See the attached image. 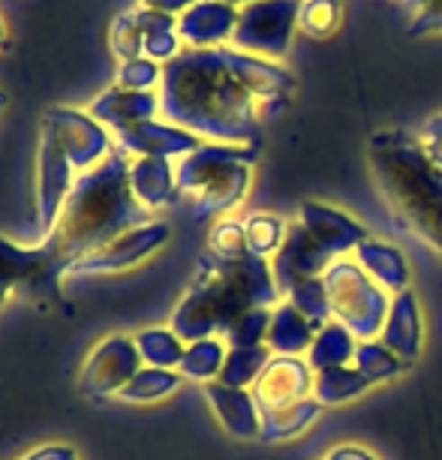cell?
Here are the masks:
<instances>
[{
  "instance_id": "1",
  "label": "cell",
  "mask_w": 442,
  "mask_h": 460,
  "mask_svg": "<svg viewBox=\"0 0 442 460\" xmlns=\"http://www.w3.org/2000/svg\"><path fill=\"white\" fill-rule=\"evenodd\" d=\"M160 109L169 124L220 145L256 147L265 124L286 111L295 75L277 60L232 46L184 49L163 64Z\"/></svg>"
},
{
  "instance_id": "2",
  "label": "cell",
  "mask_w": 442,
  "mask_h": 460,
  "mask_svg": "<svg viewBox=\"0 0 442 460\" xmlns=\"http://www.w3.org/2000/svg\"><path fill=\"white\" fill-rule=\"evenodd\" d=\"M145 217L147 208L129 187V160L120 151H111L73 184L55 229L42 244L55 253L66 274L79 256L142 226Z\"/></svg>"
},
{
  "instance_id": "3",
  "label": "cell",
  "mask_w": 442,
  "mask_h": 460,
  "mask_svg": "<svg viewBox=\"0 0 442 460\" xmlns=\"http://www.w3.org/2000/svg\"><path fill=\"white\" fill-rule=\"evenodd\" d=\"M283 301L277 289L271 259L244 253L238 259L202 256L193 286L172 314V332L184 343L226 334L247 310L277 307Z\"/></svg>"
},
{
  "instance_id": "4",
  "label": "cell",
  "mask_w": 442,
  "mask_h": 460,
  "mask_svg": "<svg viewBox=\"0 0 442 460\" xmlns=\"http://www.w3.org/2000/svg\"><path fill=\"white\" fill-rule=\"evenodd\" d=\"M367 163L388 205L442 253V172L424 157L410 129H379L367 142Z\"/></svg>"
},
{
  "instance_id": "5",
  "label": "cell",
  "mask_w": 442,
  "mask_h": 460,
  "mask_svg": "<svg viewBox=\"0 0 442 460\" xmlns=\"http://www.w3.org/2000/svg\"><path fill=\"white\" fill-rule=\"evenodd\" d=\"M256 147L247 145H199L193 154L181 157L175 169L178 196L193 211V220L226 214L238 208L253 184Z\"/></svg>"
},
{
  "instance_id": "6",
  "label": "cell",
  "mask_w": 442,
  "mask_h": 460,
  "mask_svg": "<svg viewBox=\"0 0 442 460\" xmlns=\"http://www.w3.org/2000/svg\"><path fill=\"white\" fill-rule=\"evenodd\" d=\"M332 319L355 341H379L392 307V295L376 286L355 259H337L323 274Z\"/></svg>"
},
{
  "instance_id": "7",
  "label": "cell",
  "mask_w": 442,
  "mask_h": 460,
  "mask_svg": "<svg viewBox=\"0 0 442 460\" xmlns=\"http://www.w3.org/2000/svg\"><path fill=\"white\" fill-rule=\"evenodd\" d=\"M298 6L301 0H256L241 6L232 49L280 64L289 55L292 37L298 31Z\"/></svg>"
},
{
  "instance_id": "8",
  "label": "cell",
  "mask_w": 442,
  "mask_h": 460,
  "mask_svg": "<svg viewBox=\"0 0 442 460\" xmlns=\"http://www.w3.org/2000/svg\"><path fill=\"white\" fill-rule=\"evenodd\" d=\"M73 163L66 160L64 147L57 136L42 124V142H40V190H37V217H33V232L37 238L51 235L60 208H64L69 190H73Z\"/></svg>"
},
{
  "instance_id": "9",
  "label": "cell",
  "mask_w": 442,
  "mask_h": 460,
  "mask_svg": "<svg viewBox=\"0 0 442 460\" xmlns=\"http://www.w3.org/2000/svg\"><path fill=\"white\" fill-rule=\"evenodd\" d=\"M60 274H64V268L46 244L19 247L13 241L0 238V304L13 292L46 295V289L55 286Z\"/></svg>"
},
{
  "instance_id": "10",
  "label": "cell",
  "mask_w": 442,
  "mask_h": 460,
  "mask_svg": "<svg viewBox=\"0 0 442 460\" xmlns=\"http://www.w3.org/2000/svg\"><path fill=\"white\" fill-rule=\"evenodd\" d=\"M169 241V226L166 223H142L136 229L124 232V235L106 241V244L93 247L91 253H84L66 268V274H102V271H120L136 262H142L145 256H151L154 250L163 247Z\"/></svg>"
},
{
  "instance_id": "11",
  "label": "cell",
  "mask_w": 442,
  "mask_h": 460,
  "mask_svg": "<svg viewBox=\"0 0 442 460\" xmlns=\"http://www.w3.org/2000/svg\"><path fill=\"white\" fill-rule=\"evenodd\" d=\"M334 262L337 259L310 235L305 226L295 220V223H289V232H286L280 253L271 259V271H274L277 289H280V295L286 298L295 286L323 277Z\"/></svg>"
},
{
  "instance_id": "12",
  "label": "cell",
  "mask_w": 442,
  "mask_h": 460,
  "mask_svg": "<svg viewBox=\"0 0 442 460\" xmlns=\"http://www.w3.org/2000/svg\"><path fill=\"white\" fill-rule=\"evenodd\" d=\"M51 133L57 136L60 147H64L66 160L75 169L97 166L111 154V142L100 120H93L88 111L79 109H51L46 120H42Z\"/></svg>"
},
{
  "instance_id": "13",
  "label": "cell",
  "mask_w": 442,
  "mask_h": 460,
  "mask_svg": "<svg viewBox=\"0 0 442 460\" xmlns=\"http://www.w3.org/2000/svg\"><path fill=\"white\" fill-rule=\"evenodd\" d=\"M314 379L316 370L310 367L307 358H298V355H274L268 361V367L262 370V376L253 382L250 394H253L259 412L280 410V406L314 397Z\"/></svg>"
},
{
  "instance_id": "14",
  "label": "cell",
  "mask_w": 442,
  "mask_h": 460,
  "mask_svg": "<svg viewBox=\"0 0 442 460\" xmlns=\"http://www.w3.org/2000/svg\"><path fill=\"white\" fill-rule=\"evenodd\" d=\"M298 223L305 226L310 235H314L334 259H346L370 238V232L364 229L355 217H349L346 211L328 202H319V199L301 202Z\"/></svg>"
},
{
  "instance_id": "15",
  "label": "cell",
  "mask_w": 442,
  "mask_h": 460,
  "mask_svg": "<svg viewBox=\"0 0 442 460\" xmlns=\"http://www.w3.org/2000/svg\"><path fill=\"white\" fill-rule=\"evenodd\" d=\"M138 361H142V355L136 349V341H129V337H109L91 355L88 367L82 373V392L91 397L120 394V388L138 373Z\"/></svg>"
},
{
  "instance_id": "16",
  "label": "cell",
  "mask_w": 442,
  "mask_h": 460,
  "mask_svg": "<svg viewBox=\"0 0 442 460\" xmlns=\"http://www.w3.org/2000/svg\"><path fill=\"white\" fill-rule=\"evenodd\" d=\"M118 151L120 154H136V157H157V160H172V157H187L199 145V136L190 129H181L175 124H157V120H145V124L118 129L115 133Z\"/></svg>"
},
{
  "instance_id": "17",
  "label": "cell",
  "mask_w": 442,
  "mask_h": 460,
  "mask_svg": "<svg viewBox=\"0 0 442 460\" xmlns=\"http://www.w3.org/2000/svg\"><path fill=\"white\" fill-rule=\"evenodd\" d=\"M238 6L223 0H196L184 15H178V37L187 49H217L232 42Z\"/></svg>"
},
{
  "instance_id": "18",
  "label": "cell",
  "mask_w": 442,
  "mask_h": 460,
  "mask_svg": "<svg viewBox=\"0 0 442 460\" xmlns=\"http://www.w3.org/2000/svg\"><path fill=\"white\" fill-rule=\"evenodd\" d=\"M388 349H392L403 364H415L424 349V316L419 295L412 289L392 295V307H388V319L379 334Z\"/></svg>"
},
{
  "instance_id": "19",
  "label": "cell",
  "mask_w": 442,
  "mask_h": 460,
  "mask_svg": "<svg viewBox=\"0 0 442 460\" xmlns=\"http://www.w3.org/2000/svg\"><path fill=\"white\" fill-rule=\"evenodd\" d=\"M205 397L211 403L217 421L235 439H256L262 430V415L250 394V388H232L223 382H205Z\"/></svg>"
},
{
  "instance_id": "20",
  "label": "cell",
  "mask_w": 442,
  "mask_h": 460,
  "mask_svg": "<svg viewBox=\"0 0 442 460\" xmlns=\"http://www.w3.org/2000/svg\"><path fill=\"white\" fill-rule=\"evenodd\" d=\"M157 111H160V97L154 91H124L115 84V88H109L102 97L91 102L88 115L118 133V129L154 120Z\"/></svg>"
},
{
  "instance_id": "21",
  "label": "cell",
  "mask_w": 442,
  "mask_h": 460,
  "mask_svg": "<svg viewBox=\"0 0 442 460\" xmlns=\"http://www.w3.org/2000/svg\"><path fill=\"white\" fill-rule=\"evenodd\" d=\"M352 256H355V262L367 271L370 280L376 286H383L388 295L410 289L412 268H410V259H406V253L397 244H388V241H379V238H367Z\"/></svg>"
},
{
  "instance_id": "22",
  "label": "cell",
  "mask_w": 442,
  "mask_h": 460,
  "mask_svg": "<svg viewBox=\"0 0 442 460\" xmlns=\"http://www.w3.org/2000/svg\"><path fill=\"white\" fill-rule=\"evenodd\" d=\"M138 33V46H142V58L154 60V64H169L172 58H178L181 51V37H178V19L166 13H154V10H129Z\"/></svg>"
},
{
  "instance_id": "23",
  "label": "cell",
  "mask_w": 442,
  "mask_h": 460,
  "mask_svg": "<svg viewBox=\"0 0 442 460\" xmlns=\"http://www.w3.org/2000/svg\"><path fill=\"white\" fill-rule=\"evenodd\" d=\"M316 332L319 328L307 316H301L289 301H280L277 307H271L265 346L274 355H298V358H305L316 341Z\"/></svg>"
},
{
  "instance_id": "24",
  "label": "cell",
  "mask_w": 442,
  "mask_h": 460,
  "mask_svg": "<svg viewBox=\"0 0 442 460\" xmlns=\"http://www.w3.org/2000/svg\"><path fill=\"white\" fill-rule=\"evenodd\" d=\"M129 187H133L136 199L142 202L147 211L163 208L178 199L175 187V169L169 160L157 157H136L129 163Z\"/></svg>"
},
{
  "instance_id": "25",
  "label": "cell",
  "mask_w": 442,
  "mask_h": 460,
  "mask_svg": "<svg viewBox=\"0 0 442 460\" xmlns=\"http://www.w3.org/2000/svg\"><path fill=\"white\" fill-rule=\"evenodd\" d=\"M319 410H323V403H319L316 397H307V401L280 406V410L259 412V415H262V430H259V439L286 442V439L301 437V433H305L310 424L319 419Z\"/></svg>"
},
{
  "instance_id": "26",
  "label": "cell",
  "mask_w": 442,
  "mask_h": 460,
  "mask_svg": "<svg viewBox=\"0 0 442 460\" xmlns=\"http://www.w3.org/2000/svg\"><path fill=\"white\" fill-rule=\"evenodd\" d=\"M355 349H358V341L346 332L340 323H328L316 332V341L310 346V352L305 355L307 364L319 370H332V367H346L355 358Z\"/></svg>"
},
{
  "instance_id": "27",
  "label": "cell",
  "mask_w": 442,
  "mask_h": 460,
  "mask_svg": "<svg viewBox=\"0 0 442 460\" xmlns=\"http://www.w3.org/2000/svg\"><path fill=\"white\" fill-rule=\"evenodd\" d=\"M370 388V379L361 370H355L352 364L346 367H332V370H319L314 379V397L323 406H340L349 403L355 397H361Z\"/></svg>"
},
{
  "instance_id": "28",
  "label": "cell",
  "mask_w": 442,
  "mask_h": 460,
  "mask_svg": "<svg viewBox=\"0 0 442 460\" xmlns=\"http://www.w3.org/2000/svg\"><path fill=\"white\" fill-rule=\"evenodd\" d=\"M274 358V352L268 346H238V349L226 352V361H223V370L217 382L232 388H253V382L262 376V370L268 367V361Z\"/></svg>"
},
{
  "instance_id": "29",
  "label": "cell",
  "mask_w": 442,
  "mask_h": 460,
  "mask_svg": "<svg viewBox=\"0 0 442 460\" xmlns=\"http://www.w3.org/2000/svg\"><path fill=\"white\" fill-rule=\"evenodd\" d=\"M343 0H301L298 6V31L307 40H328L343 24Z\"/></svg>"
},
{
  "instance_id": "30",
  "label": "cell",
  "mask_w": 442,
  "mask_h": 460,
  "mask_svg": "<svg viewBox=\"0 0 442 460\" xmlns=\"http://www.w3.org/2000/svg\"><path fill=\"white\" fill-rule=\"evenodd\" d=\"M352 367L361 370L364 376L370 379V385H379V382H392V379L401 376L406 364L397 358L383 341H358Z\"/></svg>"
},
{
  "instance_id": "31",
  "label": "cell",
  "mask_w": 442,
  "mask_h": 460,
  "mask_svg": "<svg viewBox=\"0 0 442 460\" xmlns=\"http://www.w3.org/2000/svg\"><path fill=\"white\" fill-rule=\"evenodd\" d=\"M226 346L217 337H205V341H196V343H187L184 349V358H181V373L187 379H199V382H214L220 376L223 370V361H226Z\"/></svg>"
},
{
  "instance_id": "32",
  "label": "cell",
  "mask_w": 442,
  "mask_h": 460,
  "mask_svg": "<svg viewBox=\"0 0 442 460\" xmlns=\"http://www.w3.org/2000/svg\"><path fill=\"white\" fill-rule=\"evenodd\" d=\"M136 349L138 355H142V361H147L151 367H178L181 358H184V341L172 332H166V328H147V332H142L136 337Z\"/></svg>"
},
{
  "instance_id": "33",
  "label": "cell",
  "mask_w": 442,
  "mask_h": 460,
  "mask_svg": "<svg viewBox=\"0 0 442 460\" xmlns=\"http://www.w3.org/2000/svg\"><path fill=\"white\" fill-rule=\"evenodd\" d=\"M286 232H289V223H283L277 214H253L247 217L244 223V235H247V250L253 256L262 259H274L280 253Z\"/></svg>"
},
{
  "instance_id": "34",
  "label": "cell",
  "mask_w": 442,
  "mask_h": 460,
  "mask_svg": "<svg viewBox=\"0 0 442 460\" xmlns=\"http://www.w3.org/2000/svg\"><path fill=\"white\" fill-rule=\"evenodd\" d=\"M181 385V376L163 367H147L138 370L133 379L120 388L118 397H124L129 403H147V401H160V397L172 394Z\"/></svg>"
},
{
  "instance_id": "35",
  "label": "cell",
  "mask_w": 442,
  "mask_h": 460,
  "mask_svg": "<svg viewBox=\"0 0 442 460\" xmlns=\"http://www.w3.org/2000/svg\"><path fill=\"white\" fill-rule=\"evenodd\" d=\"M283 301H289L292 307L298 310L301 316H307L316 328H323V325L332 323V307H328V292H325L323 277L295 286V289L286 295Z\"/></svg>"
},
{
  "instance_id": "36",
  "label": "cell",
  "mask_w": 442,
  "mask_h": 460,
  "mask_svg": "<svg viewBox=\"0 0 442 460\" xmlns=\"http://www.w3.org/2000/svg\"><path fill=\"white\" fill-rule=\"evenodd\" d=\"M268 323H271V307L247 310V314L223 334L226 337V346L229 349H238V346H262L268 337Z\"/></svg>"
},
{
  "instance_id": "37",
  "label": "cell",
  "mask_w": 442,
  "mask_h": 460,
  "mask_svg": "<svg viewBox=\"0 0 442 460\" xmlns=\"http://www.w3.org/2000/svg\"><path fill=\"white\" fill-rule=\"evenodd\" d=\"M208 250L217 259H238L250 253L247 250V235H244V223L238 220H217L208 238Z\"/></svg>"
},
{
  "instance_id": "38",
  "label": "cell",
  "mask_w": 442,
  "mask_h": 460,
  "mask_svg": "<svg viewBox=\"0 0 442 460\" xmlns=\"http://www.w3.org/2000/svg\"><path fill=\"white\" fill-rule=\"evenodd\" d=\"M406 10V33L410 37H433L442 33V0H403Z\"/></svg>"
},
{
  "instance_id": "39",
  "label": "cell",
  "mask_w": 442,
  "mask_h": 460,
  "mask_svg": "<svg viewBox=\"0 0 442 460\" xmlns=\"http://www.w3.org/2000/svg\"><path fill=\"white\" fill-rule=\"evenodd\" d=\"M160 79H163V66L154 64V60H147V58L120 60L118 88H124V91H151L154 84H160Z\"/></svg>"
},
{
  "instance_id": "40",
  "label": "cell",
  "mask_w": 442,
  "mask_h": 460,
  "mask_svg": "<svg viewBox=\"0 0 442 460\" xmlns=\"http://www.w3.org/2000/svg\"><path fill=\"white\" fill-rule=\"evenodd\" d=\"M415 138H419L424 157L442 172V111L424 118L419 124V129H415Z\"/></svg>"
},
{
  "instance_id": "41",
  "label": "cell",
  "mask_w": 442,
  "mask_h": 460,
  "mask_svg": "<svg viewBox=\"0 0 442 460\" xmlns=\"http://www.w3.org/2000/svg\"><path fill=\"white\" fill-rule=\"evenodd\" d=\"M323 460H376V457H374V451L364 448V446H355V442H340V446L328 448Z\"/></svg>"
},
{
  "instance_id": "42",
  "label": "cell",
  "mask_w": 442,
  "mask_h": 460,
  "mask_svg": "<svg viewBox=\"0 0 442 460\" xmlns=\"http://www.w3.org/2000/svg\"><path fill=\"white\" fill-rule=\"evenodd\" d=\"M196 0H142L145 10H154V13H166V15H184Z\"/></svg>"
},
{
  "instance_id": "43",
  "label": "cell",
  "mask_w": 442,
  "mask_h": 460,
  "mask_svg": "<svg viewBox=\"0 0 442 460\" xmlns=\"http://www.w3.org/2000/svg\"><path fill=\"white\" fill-rule=\"evenodd\" d=\"M28 460H75V455H73V448L49 446V448H37Z\"/></svg>"
},
{
  "instance_id": "44",
  "label": "cell",
  "mask_w": 442,
  "mask_h": 460,
  "mask_svg": "<svg viewBox=\"0 0 442 460\" xmlns=\"http://www.w3.org/2000/svg\"><path fill=\"white\" fill-rule=\"evenodd\" d=\"M6 49V24H4V19H0V51Z\"/></svg>"
},
{
  "instance_id": "45",
  "label": "cell",
  "mask_w": 442,
  "mask_h": 460,
  "mask_svg": "<svg viewBox=\"0 0 442 460\" xmlns=\"http://www.w3.org/2000/svg\"><path fill=\"white\" fill-rule=\"evenodd\" d=\"M223 4H232V6H238V10H241V6H247V4H256V0H223Z\"/></svg>"
},
{
  "instance_id": "46",
  "label": "cell",
  "mask_w": 442,
  "mask_h": 460,
  "mask_svg": "<svg viewBox=\"0 0 442 460\" xmlns=\"http://www.w3.org/2000/svg\"><path fill=\"white\" fill-rule=\"evenodd\" d=\"M4 106H6V93L0 91V111H4Z\"/></svg>"
}]
</instances>
